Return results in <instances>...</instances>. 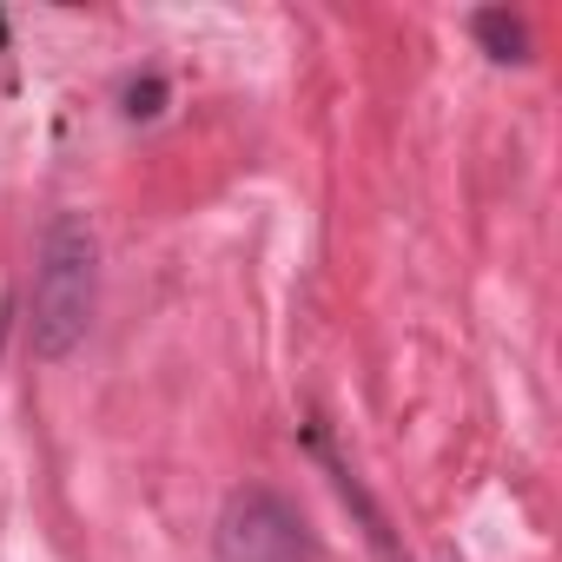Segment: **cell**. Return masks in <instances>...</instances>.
Returning <instances> with one entry per match:
<instances>
[{
    "instance_id": "6da1fadb",
    "label": "cell",
    "mask_w": 562,
    "mask_h": 562,
    "mask_svg": "<svg viewBox=\"0 0 562 562\" xmlns=\"http://www.w3.org/2000/svg\"><path fill=\"white\" fill-rule=\"evenodd\" d=\"M100 305V245L80 212H60L41 232L34 251V305H27V351L41 364H60L80 351Z\"/></svg>"
},
{
    "instance_id": "277c9868",
    "label": "cell",
    "mask_w": 562,
    "mask_h": 562,
    "mask_svg": "<svg viewBox=\"0 0 562 562\" xmlns=\"http://www.w3.org/2000/svg\"><path fill=\"white\" fill-rule=\"evenodd\" d=\"M159 100H166V87H159V80L126 87V113H133V120H153V113H159Z\"/></svg>"
},
{
    "instance_id": "3957f363",
    "label": "cell",
    "mask_w": 562,
    "mask_h": 562,
    "mask_svg": "<svg viewBox=\"0 0 562 562\" xmlns=\"http://www.w3.org/2000/svg\"><path fill=\"white\" fill-rule=\"evenodd\" d=\"M470 27H476V41L490 47V60H529V27H522L516 14H503V8H483Z\"/></svg>"
},
{
    "instance_id": "5b68a950",
    "label": "cell",
    "mask_w": 562,
    "mask_h": 562,
    "mask_svg": "<svg viewBox=\"0 0 562 562\" xmlns=\"http://www.w3.org/2000/svg\"><path fill=\"white\" fill-rule=\"evenodd\" d=\"M0 47H8V14H0Z\"/></svg>"
},
{
    "instance_id": "7a4b0ae2",
    "label": "cell",
    "mask_w": 562,
    "mask_h": 562,
    "mask_svg": "<svg viewBox=\"0 0 562 562\" xmlns=\"http://www.w3.org/2000/svg\"><path fill=\"white\" fill-rule=\"evenodd\" d=\"M212 555L218 562H305L312 536L278 490H232L212 529Z\"/></svg>"
}]
</instances>
